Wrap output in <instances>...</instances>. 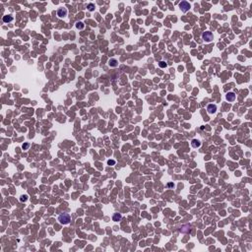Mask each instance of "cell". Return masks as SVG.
Instances as JSON below:
<instances>
[{
  "mask_svg": "<svg viewBox=\"0 0 252 252\" xmlns=\"http://www.w3.org/2000/svg\"><path fill=\"white\" fill-rule=\"evenodd\" d=\"M30 143H24L23 145H22V149L23 150H28L29 148H30Z\"/></svg>",
  "mask_w": 252,
  "mask_h": 252,
  "instance_id": "4fadbf2b",
  "label": "cell"
},
{
  "mask_svg": "<svg viewBox=\"0 0 252 252\" xmlns=\"http://www.w3.org/2000/svg\"><path fill=\"white\" fill-rule=\"evenodd\" d=\"M167 186H168V187H172V186H174V185H173L172 183H168V184H167Z\"/></svg>",
  "mask_w": 252,
  "mask_h": 252,
  "instance_id": "e0dca14e",
  "label": "cell"
},
{
  "mask_svg": "<svg viewBox=\"0 0 252 252\" xmlns=\"http://www.w3.org/2000/svg\"><path fill=\"white\" fill-rule=\"evenodd\" d=\"M67 13H68L67 9H66V8H64V7L59 8V9L57 10V16L59 18H63V17H65V16H67Z\"/></svg>",
  "mask_w": 252,
  "mask_h": 252,
  "instance_id": "5b68a950",
  "label": "cell"
},
{
  "mask_svg": "<svg viewBox=\"0 0 252 252\" xmlns=\"http://www.w3.org/2000/svg\"><path fill=\"white\" fill-rule=\"evenodd\" d=\"M159 66H160L161 68H166V67L167 66V64H166L165 61H161V62L159 63Z\"/></svg>",
  "mask_w": 252,
  "mask_h": 252,
  "instance_id": "5bb4252c",
  "label": "cell"
},
{
  "mask_svg": "<svg viewBox=\"0 0 252 252\" xmlns=\"http://www.w3.org/2000/svg\"><path fill=\"white\" fill-rule=\"evenodd\" d=\"M225 99H226V101H229V102H234V100H235V94L233 92L227 93L226 96H225Z\"/></svg>",
  "mask_w": 252,
  "mask_h": 252,
  "instance_id": "8992f818",
  "label": "cell"
},
{
  "mask_svg": "<svg viewBox=\"0 0 252 252\" xmlns=\"http://www.w3.org/2000/svg\"><path fill=\"white\" fill-rule=\"evenodd\" d=\"M216 111H217V105L216 104H213V103L208 104L207 112L209 113V114H214V113H216Z\"/></svg>",
  "mask_w": 252,
  "mask_h": 252,
  "instance_id": "277c9868",
  "label": "cell"
},
{
  "mask_svg": "<svg viewBox=\"0 0 252 252\" xmlns=\"http://www.w3.org/2000/svg\"><path fill=\"white\" fill-rule=\"evenodd\" d=\"M108 65L110 67H116L118 65V61L115 58H111V59L108 60Z\"/></svg>",
  "mask_w": 252,
  "mask_h": 252,
  "instance_id": "9c48e42d",
  "label": "cell"
},
{
  "mask_svg": "<svg viewBox=\"0 0 252 252\" xmlns=\"http://www.w3.org/2000/svg\"><path fill=\"white\" fill-rule=\"evenodd\" d=\"M57 220L61 225H68L71 221V216L68 213H62L58 216Z\"/></svg>",
  "mask_w": 252,
  "mask_h": 252,
  "instance_id": "6da1fadb",
  "label": "cell"
},
{
  "mask_svg": "<svg viewBox=\"0 0 252 252\" xmlns=\"http://www.w3.org/2000/svg\"><path fill=\"white\" fill-rule=\"evenodd\" d=\"M202 39L206 43H211L214 39V36L211 32H204L202 34Z\"/></svg>",
  "mask_w": 252,
  "mask_h": 252,
  "instance_id": "7a4b0ae2",
  "label": "cell"
},
{
  "mask_svg": "<svg viewBox=\"0 0 252 252\" xmlns=\"http://www.w3.org/2000/svg\"><path fill=\"white\" fill-rule=\"evenodd\" d=\"M87 8H88V10L89 11H94L95 10V4H93V3H90V4H88V6H87Z\"/></svg>",
  "mask_w": 252,
  "mask_h": 252,
  "instance_id": "7c38bea8",
  "label": "cell"
},
{
  "mask_svg": "<svg viewBox=\"0 0 252 252\" xmlns=\"http://www.w3.org/2000/svg\"><path fill=\"white\" fill-rule=\"evenodd\" d=\"M121 219H122V216H121L119 213H115L112 216V220L114 222H119V221H121Z\"/></svg>",
  "mask_w": 252,
  "mask_h": 252,
  "instance_id": "30bf717a",
  "label": "cell"
},
{
  "mask_svg": "<svg viewBox=\"0 0 252 252\" xmlns=\"http://www.w3.org/2000/svg\"><path fill=\"white\" fill-rule=\"evenodd\" d=\"M107 164L109 166H114L115 165V161H113V160H108L107 161Z\"/></svg>",
  "mask_w": 252,
  "mask_h": 252,
  "instance_id": "2e32d148",
  "label": "cell"
},
{
  "mask_svg": "<svg viewBox=\"0 0 252 252\" xmlns=\"http://www.w3.org/2000/svg\"><path fill=\"white\" fill-rule=\"evenodd\" d=\"M191 146L193 148H199L200 146H201V142L199 141V140H197V139H193L192 141H191Z\"/></svg>",
  "mask_w": 252,
  "mask_h": 252,
  "instance_id": "ba28073f",
  "label": "cell"
},
{
  "mask_svg": "<svg viewBox=\"0 0 252 252\" xmlns=\"http://www.w3.org/2000/svg\"><path fill=\"white\" fill-rule=\"evenodd\" d=\"M27 200H28V196H27V195H22L21 198H20V201L21 202H26Z\"/></svg>",
  "mask_w": 252,
  "mask_h": 252,
  "instance_id": "9a60e30c",
  "label": "cell"
},
{
  "mask_svg": "<svg viewBox=\"0 0 252 252\" xmlns=\"http://www.w3.org/2000/svg\"><path fill=\"white\" fill-rule=\"evenodd\" d=\"M179 8H180V10L183 12V13H186L187 11H189V9L191 8V5L189 2L187 1H181L179 3Z\"/></svg>",
  "mask_w": 252,
  "mask_h": 252,
  "instance_id": "3957f363",
  "label": "cell"
},
{
  "mask_svg": "<svg viewBox=\"0 0 252 252\" xmlns=\"http://www.w3.org/2000/svg\"><path fill=\"white\" fill-rule=\"evenodd\" d=\"M76 28H77V29H80V30L84 29V28H85L84 23H83V22H77V23H76Z\"/></svg>",
  "mask_w": 252,
  "mask_h": 252,
  "instance_id": "8fae6325",
  "label": "cell"
},
{
  "mask_svg": "<svg viewBox=\"0 0 252 252\" xmlns=\"http://www.w3.org/2000/svg\"><path fill=\"white\" fill-rule=\"evenodd\" d=\"M2 20H3V22L5 24H8V23H11L14 20V18H13V16H11V15H6V16H3Z\"/></svg>",
  "mask_w": 252,
  "mask_h": 252,
  "instance_id": "52a82bcc",
  "label": "cell"
}]
</instances>
